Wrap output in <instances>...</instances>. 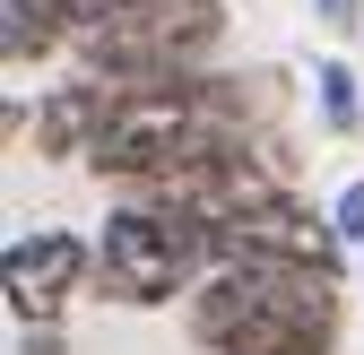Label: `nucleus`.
Returning a JSON list of instances; mask_svg holds the SVG:
<instances>
[{
  "label": "nucleus",
  "instance_id": "1",
  "mask_svg": "<svg viewBox=\"0 0 364 355\" xmlns=\"http://www.w3.org/2000/svg\"><path fill=\"white\" fill-rule=\"evenodd\" d=\"M208 355H338V278L304 260H217L182 295Z\"/></svg>",
  "mask_w": 364,
  "mask_h": 355
},
{
  "label": "nucleus",
  "instance_id": "2",
  "mask_svg": "<svg viewBox=\"0 0 364 355\" xmlns=\"http://www.w3.org/2000/svg\"><path fill=\"white\" fill-rule=\"evenodd\" d=\"M208 269H217L208 226H200V217H182V208H156V200L113 208L105 234H96V286H105L113 303H139V312L191 295Z\"/></svg>",
  "mask_w": 364,
  "mask_h": 355
},
{
  "label": "nucleus",
  "instance_id": "3",
  "mask_svg": "<svg viewBox=\"0 0 364 355\" xmlns=\"http://www.w3.org/2000/svg\"><path fill=\"white\" fill-rule=\"evenodd\" d=\"M217 35H225V0H122L70 43L96 78H156V70H191Z\"/></svg>",
  "mask_w": 364,
  "mask_h": 355
},
{
  "label": "nucleus",
  "instance_id": "4",
  "mask_svg": "<svg viewBox=\"0 0 364 355\" xmlns=\"http://www.w3.org/2000/svg\"><path fill=\"white\" fill-rule=\"evenodd\" d=\"M208 251L217 260H304V269H347V234H338V217H312L304 200H260L243 217H225V226H208Z\"/></svg>",
  "mask_w": 364,
  "mask_h": 355
},
{
  "label": "nucleus",
  "instance_id": "5",
  "mask_svg": "<svg viewBox=\"0 0 364 355\" xmlns=\"http://www.w3.org/2000/svg\"><path fill=\"white\" fill-rule=\"evenodd\" d=\"M78 278H96V251H87L78 234L9 243V312L18 321H61V303L78 295Z\"/></svg>",
  "mask_w": 364,
  "mask_h": 355
},
{
  "label": "nucleus",
  "instance_id": "6",
  "mask_svg": "<svg viewBox=\"0 0 364 355\" xmlns=\"http://www.w3.org/2000/svg\"><path fill=\"white\" fill-rule=\"evenodd\" d=\"M105 113H113V87H105L96 70H87L78 87H53V96H43V113H35V156H78V165H87Z\"/></svg>",
  "mask_w": 364,
  "mask_h": 355
},
{
  "label": "nucleus",
  "instance_id": "7",
  "mask_svg": "<svg viewBox=\"0 0 364 355\" xmlns=\"http://www.w3.org/2000/svg\"><path fill=\"white\" fill-rule=\"evenodd\" d=\"M0 18H9V26H0L9 70H26V61H43V53H61V43H70V18L53 9V0H9Z\"/></svg>",
  "mask_w": 364,
  "mask_h": 355
},
{
  "label": "nucleus",
  "instance_id": "8",
  "mask_svg": "<svg viewBox=\"0 0 364 355\" xmlns=\"http://www.w3.org/2000/svg\"><path fill=\"white\" fill-rule=\"evenodd\" d=\"M312 87H321V130H330V139H355V130H364L355 70H347V61H321V70H312Z\"/></svg>",
  "mask_w": 364,
  "mask_h": 355
},
{
  "label": "nucleus",
  "instance_id": "9",
  "mask_svg": "<svg viewBox=\"0 0 364 355\" xmlns=\"http://www.w3.org/2000/svg\"><path fill=\"white\" fill-rule=\"evenodd\" d=\"M330 217H338V234H347V251H364V182H347Z\"/></svg>",
  "mask_w": 364,
  "mask_h": 355
},
{
  "label": "nucleus",
  "instance_id": "10",
  "mask_svg": "<svg viewBox=\"0 0 364 355\" xmlns=\"http://www.w3.org/2000/svg\"><path fill=\"white\" fill-rule=\"evenodd\" d=\"M18 355H61V329H53V321H26V338H18Z\"/></svg>",
  "mask_w": 364,
  "mask_h": 355
},
{
  "label": "nucleus",
  "instance_id": "11",
  "mask_svg": "<svg viewBox=\"0 0 364 355\" xmlns=\"http://www.w3.org/2000/svg\"><path fill=\"white\" fill-rule=\"evenodd\" d=\"M312 9H321V26H338V35H347V26L364 18V0H312Z\"/></svg>",
  "mask_w": 364,
  "mask_h": 355
}]
</instances>
